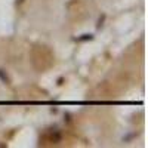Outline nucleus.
<instances>
[{
    "instance_id": "obj_1",
    "label": "nucleus",
    "mask_w": 148,
    "mask_h": 148,
    "mask_svg": "<svg viewBox=\"0 0 148 148\" xmlns=\"http://www.w3.org/2000/svg\"><path fill=\"white\" fill-rule=\"evenodd\" d=\"M93 39V34H82L80 37H76V42H88Z\"/></svg>"
},
{
    "instance_id": "obj_2",
    "label": "nucleus",
    "mask_w": 148,
    "mask_h": 148,
    "mask_svg": "<svg viewBox=\"0 0 148 148\" xmlns=\"http://www.w3.org/2000/svg\"><path fill=\"white\" fill-rule=\"evenodd\" d=\"M0 80H2L3 83H9V79H8V74H6V71L5 70H0Z\"/></svg>"
},
{
    "instance_id": "obj_3",
    "label": "nucleus",
    "mask_w": 148,
    "mask_h": 148,
    "mask_svg": "<svg viewBox=\"0 0 148 148\" xmlns=\"http://www.w3.org/2000/svg\"><path fill=\"white\" fill-rule=\"evenodd\" d=\"M104 19H105V15H102V18H99V21H98V25H96L98 28L102 27V21H104Z\"/></svg>"
}]
</instances>
